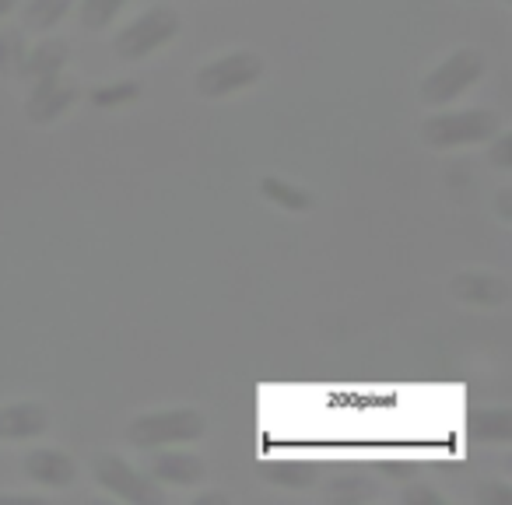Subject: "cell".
Returning a JSON list of instances; mask_svg holds the SVG:
<instances>
[{
	"label": "cell",
	"instance_id": "24",
	"mask_svg": "<svg viewBox=\"0 0 512 505\" xmlns=\"http://www.w3.org/2000/svg\"><path fill=\"white\" fill-rule=\"evenodd\" d=\"M404 502H442V495H439V491H432V488H407Z\"/></svg>",
	"mask_w": 512,
	"mask_h": 505
},
{
	"label": "cell",
	"instance_id": "9",
	"mask_svg": "<svg viewBox=\"0 0 512 505\" xmlns=\"http://www.w3.org/2000/svg\"><path fill=\"white\" fill-rule=\"evenodd\" d=\"M22 474L29 477L32 484L46 491H60V488H71L74 477H78V463H74L71 453L57 446H39L29 449L22 456Z\"/></svg>",
	"mask_w": 512,
	"mask_h": 505
},
{
	"label": "cell",
	"instance_id": "10",
	"mask_svg": "<svg viewBox=\"0 0 512 505\" xmlns=\"http://www.w3.org/2000/svg\"><path fill=\"white\" fill-rule=\"evenodd\" d=\"M151 477H155L162 488H197L207 481V460L190 449L165 446L151 456Z\"/></svg>",
	"mask_w": 512,
	"mask_h": 505
},
{
	"label": "cell",
	"instance_id": "16",
	"mask_svg": "<svg viewBox=\"0 0 512 505\" xmlns=\"http://www.w3.org/2000/svg\"><path fill=\"white\" fill-rule=\"evenodd\" d=\"M25 53H29V32L18 25H4L0 29V74H18Z\"/></svg>",
	"mask_w": 512,
	"mask_h": 505
},
{
	"label": "cell",
	"instance_id": "6",
	"mask_svg": "<svg viewBox=\"0 0 512 505\" xmlns=\"http://www.w3.org/2000/svg\"><path fill=\"white\" fill-rule=\"evenodd\" d=\"M92 477L99 488H106L113 498L130 505H165L169 491L148 477L144 470H137L130 460H123L120 453H95L92 456Z\"/></svg>",
	"mask_w": 512,
	"mask_h": 505
},
{
	"label": "cell",
	"instance_id": "18",
	"mask_svg": "<svg viewBox=\"0 0 512 505\" xmlns=\"http://www.w3.org/2000/svg\"><path fill=\"white\" fill-rule=\"evenodd\" d=\"M267 481L299 491L316 481V470H313V463H306V460H271L267 463Z\"/></svg>",
	"mask_w": 512,
	"mask_h": 505
},
{
	"label": "cell",
	"instance_id": "25",
	"mask_svg": "<svg viewBox=\"0 0 512 505\" xmlns=\"http://www.w3.org/2000/svg\"><path fill=\"white\" fill-rule=\"evenodd\" d=\"M509 200H512V190H509V186H502V190H498V218H502V221H509V218H512Z\"/></svg>",
	"mask_w": 512,
	"mask_h": 505
},
{
	"label": "cell",
	"instance_id": "21",
	"mask_svg": "<svg viewBox=\"0 0 512 505\" xmlns=\"http://www.w3.org/2000/svg\"><path fill=\"white\" fill-rule=\"evenodd\" d=\"M491 148H488V162L495 165L498 172H509L512 169V134H505V130H498L495 137H491Z\"/></svg>",
	"mask_w": 512,
	"mask_h": 505
},
{
	"label": "cell",
	"instance_id": "23",
	"mask_svg": "<svg viewBox=\"0 0 512 505\" xmlns=\"http://www.w3.org/2000/svg\"><path fill=\"white\" fill-rule=\"evenodd\" d=\"M11 502H22V505H46L43 495H18V491H0V505H11Z\"/></svg>",
	"mask_w": 512,
	"mask_h": 505
},
{
	"label": "cell",
	"instance_id": "2",
	"mask_svg": "<svg viewBox=\"0 0 512 505\" xmlns=\"http://www.w3.org/2000/svg\"><path fill=\"white\" fill-rule=\"evenodd\" d=\"M498 130H502V113L488 106H470L453 113H432L428 120H421L418 137L435 151H456L488 144Z\"/></svg>",
	"mask_w": 512,
	"mask_h": 505
},
{
	"label": "cell",
	"instance_id": "20",
	"mask_svg": "<svg viewBox=\"0 0 512 505\" xmlns=\"http://www.w3.org/2000/svg\"><path fill=\"white\" fill-rule=\"evenodd\" d=\"M327 498L330 502H369L376 498V484L362 481V477H334L327 484Z\"/></svg>",
	"mask_w": 512,
	"mask_h": 505
},
{
	"label": "cell",
	"instance_id": "22",
	"mask_svg": "<svg viewBox=\"0 0 512 505\" xmlns=\"http://www.w3.org/2000/svg\"><path fill=\"white\" fill-rule=\"evenodd\" d=\"M477 502H498V505H505V502H509V488H502V484L481 488V491H477Z\"/></svg>",
	"mask_w": 512,
	"mask_h": 505
},
{
	"label": "cell",
	"instance_id": "17",
	"mask_svg": "<svg viewBox=\"0 0 512 505\" xmlns=\"http://www.w3.org/2000/svg\"><path fill=\"white\" fill-rule=\"evenodd\" d=\"M477 435L495 446H509L512 442V411L509 407H484L477 414Z\"/></svg>",
	"mask_w": 512,
	"mask_h": 505
},
{
	"label": "cell",
	"instance_id": "13",
	"mask_svg": "<svg viewBox=\"0 0 512 505\" xmlns=\"http://www.w3.org/2000/svg\"><path fill=\"white\" fill-rule=\"evenodd\" d=\"M256 190H260V197H264L267 204H274L278 211H288V214H306L316 207V193L309 190V186L292 183V179H285V176H264L256 183Z\"/></svg>",
	"mask_w": 512,
	"mask_h": 505
},
{
	"label": "cell",
	"instance_id": "15",
	"mask_svg": "<svg viewBox=\"0 0 512 505\" xmlns=\"http://www.w3.org/2000/svg\"><path fill=\"white\" fill-rule=\"evenodd\" d=\"M127 4L130 0H78L81 29H88V32L113 29V22L120 18V11L127 8Z\"/></svg>",
	"mask_w": 512,
	"mask_h": 505
},
{
	"label": "cell",
	"instance_id": "1",
	"mask_svg": "<svg viewBox=\"0 0 512 505\" xmlns=\"http://www.w3.org/2000/svg\"><path fill=\"white\" fill-rule=\"evenodd\" d=\"M127 442L134 449H165V446H190L207 435V418L197 407H155L141 411L127 421Z\"/></svg>",
	"mask_w": 512,
	"mask_h": 505
},
{
	"label": "cell",
	"instance_id": "3",
	"mask_svg": "<svg viewBox=\"0 0 512 505\" xmlns=\"http://www.w3.org/2000/svg\"><path fill=\"white\" fill-rule=\"evenodd\" d=\"M484 71H488V60H484L481 50H474V46H456V50H449L432 71H425V78H421V85H418V99L432 109L453 106L456 99H463V95L484 78Z\"/></svg>",
	"mask_w": 512,
	"mask_h": 505
},
{
	"label": "cell",
	"instance_id": "11",
	"mask_svg": "<svg viewBox=\"0 0 512 505\" xmlns=\"http://www.w3.org/2000/svg\"><path fill=\"white\" fill-rule=\"evenodd\" d=\"M50 432V411L39 400L0 404V442H32Z\"/></svg>",
	"mask_w": 512,
	"mask_h": 505
},
{
	"label": "cell",
	"instance_id": "27",
	"mask_svg": "<svg viewBox=\"0 0 512 505\" xmlns=\"http://www.w3.org/2000/svg\"><path fill=\"white\" fill-rule=\"evenodd\" d=\"M15 8H18V0H0V22H4Z\"/></svg>",
	"mask_w": 512,
	"mask_h": 505
},
{
	"label": "cell",
	"instance_id": "8",
	"mask_svg": "<svg viewBox=\"0 0 512 505\" xmlns=\"http://www.w3.org/2000/svg\"><path fill=\"white\" fill-rule=\"evenodd\" d=\"M449 295L463 306L474 309H502L512 299L509 278L495 271H481V267H470V271H456L449 278Z\"/></svg>",
	"mask_w": 512,
	"mask_h": 505
},
{
	"label": "cell",
	"instance_id": "7",
	"mask_svg": "<svg viewBox=\"0 0 512 505\" xmlns=\"http://www.w3.org/2000/svg\"><path fill=\"white\" fill-rule=\"evenodd\" d=\"M81 99V85L60 74H50V78H39L29 85V95H25V120L36 123V127H50L60 116H67Z\"/></svg>",
	"mask_w": 512,
	"mask_h": 505
},
{
	"label": "cell",
	"instance_id": "19",
	"mask_svg": "<svg viewBox=\"0 0 512 505\" xmlns=\"http://www.w3.org/2000/svg\"><path fill=\"white\" fill-rule=\"evenodd\" d=\"M141 99V88L137 81H109V85H99L95 92H88V102L95 109H120V106H130V102Z\"/></svg>",
	"mask_w": 512,
	"mask_h": 505
},
{
	"label": "cell",
	"instance_id": "28",
	"mask_svg": "<svg viewBox=\"0 0 512 505\" xmlns=\"http://www.w3.org/2000/svg\"><path fill=\"white\" fill-rule=\"evenodd\" d=\"M470 4H474V0H470Z\"/></svg>",
	"mask_w": 512,
	"mask_h": 505
},
{
	"label": "cell",
	"instance_id": "4",
	"mask_svg": "<svg viewBox=\"0 0 512 505\" xmlns=\"http://www.w3.org/2000/svg\"><path fill=\"white\" fill-rule=\"evenodd\" d=\"M264 74H267L264 53L228 50L193 71V92H197L200 99H232V95H239V92H249Z\"/></svg>",
	"mask_w": 512,
	"mask_h": 505
},
{
	"label": "cell",
	"instance_id": "12",
	"mask_svg": "<svg viewBox=\"0 0 512 505\" xmlns=\"http://www.w3.org/2000/svg\"><path fill=\"white\" fill-rule=\"evenodd\" d=\"M67 60H71V43H67V39H43V43L29 46V53H25L15 78L32 85V81H39V78L60 74L67 67Z\"/></svg>",
	"mask_w": 512,
	"mask_h": 505
},
{
	"label": "cell",
	"instance_id": "14",
	"mask_svg": "<svg viewBox=\"0 0 512 505\" xmlns=\"http://www.w3.org/2000/svg\"><path fill=\"white\" fill-rule=\"evenodd\" d=\"M74 0H29L25 4V25L29 32H53L67 15H71Z\"/></svg>",
	"mask_w": 512,
	"mask_h": 505
},
{
	"label": "cell",
	"instance_id": "26",
	"mask_svg": "<svg viewBox=\"0 0 512 505\" xmlns=\"http://www.w3.org/2000/svg\"><path fill=\"white\" fill-rule=\"evenodd\" d=\"M207 502H228L225 491H200V495H193V505H207Z\"/></svg>",
	"mask_w": 512,
	"mask_h": 505
},
{
	"label": "cell",
	"instance_id": "5",
	"mask_svg": "<svg viewBox=\"0 0 512 505\" xmlns=\"http://www.w3.org/2000/svg\"><path fill=\"white\" fill-rule=\"evenodd\" d=\"M179 32H183L179 11L169 4H151V8L137 11L127 25H120V32L113 36V53L127 64H137V60L165 50Z\"/></svg>",
	"mask_w": 512,
	"mask_h": 505
}]
</instances>
